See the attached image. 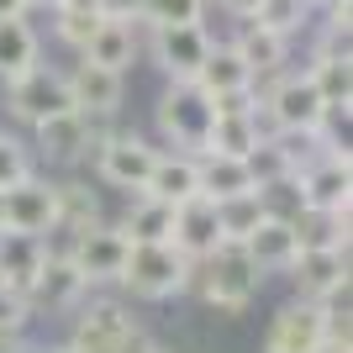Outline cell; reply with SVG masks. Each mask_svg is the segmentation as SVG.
I'll use <instances>...</instances> for the list:
<instances>
[{
	"label": "cell",
	"mask_w": 353,
	"mask_h": 353,
	"mask_svg": "<svg viewBox=\"0 0 353 353\" xmlns=\"http://www.w3.org/2000/svg\"><path fill=\"white\" fill-rule=\"evenodd\" d=\"M69 79V101H74V111H85V117H117V105H121V74H111V69H95V63H85L79 59V69L74 74H63Z\"/></svg>",
	"instance_id": "obj_16"
},
{
	"label": "cell",
	"mask_w": 353,
	"mask_h": 353,
	"mask_svg": "<svg viewBox=\"0 0 353 353\" xmlns=\"http://www.w3.org/2000/svg\"><path fill=\"white\" fill-rule=\"evenodd\" d=\"M221 6H227V11H232V16H248V21H253V16H259V6H264V0H221Z\"/></svg>",
	"instance_id": "obj_40"
},
{
	"label": "cell",
	"mask_w": 353,
	"mask_h": 353,
	"mask_svg": "<svg viewBox=\"0 0 353 353\" xmlns=\"http://www.w3.org/2000/svg\"><path fill=\"white\" fill-rule=\"evenodd\" d=\"M311 353H353V348H348V338H322Z\"/></svg>",
	"instance_id": "obj_41"
},
{
	"label": "cell",
	"mask_w": 353,
	"mask_h": 353,
	"mask_svg": "<svg viewBox=\"0 0 353 353\" xmlns=\"http://www.w3.org/2000/svg\"><path fill=\"white\" fill-rule=\"evenodd\" d=\"M79 59H85V63H95V69L121 74L127 63L137 59V27H132V21H111V16H105L101 27H95V37H90V43L79 48Z\"/></svg>",
	"instance_id": "obj_21"
},
{
	"label": "cell",
	"mask_w": 353,
	"mask_h": 353,
	"mask_svg": "<svg viewBox=\"0 0 353 353\" xmlns=\"http://www.w3.org/2000/svg\"><path fill=\"white\" fill-rule=\"evenodd\" d=\"M285 274L295 280V295L316 306V301H327L332 290L348 285V253L343 248H306V253H295V264Z\"/></svg>",
	"instance_id": "obj_14"
},
{
	"label": "cell",
	"mask_w": 353,
	"mask_h": 353,
	"mask_svg": "<svg viewBox=\"0 0 353 353\" xmlns=\"http://www.w3.org/2000/svg\"><path fill=\"white\" fill-rule=\"evenodd\" d=\"M264 137H269V132L259 127V117H216L201 153H216V159H248Z\"/></svg>",
	"instance_id": "obj_25"
},
{
	"label": "cell",
	"mask_w": 353,
	"mask_h": 353,
	"mask_svg": "<svg viewBox=\"0 0 353 353\" xmlns=\"http://www.w3.org/2000/svg\"><path fill=\"white\" fill-rule=\"evenodd\" d=\"M159 153H163V148H153L148 137H137V132H105L101 148H95L90 159H95V174H101L111 190L143 195V185H148V174H153Z\"/></svg>",
	"instance_id": "obj_6"
},
{
	"label": "cell",
	"mask_w": 353,
	"mask_h": 353,
	"mask_svg": "<svg viewBox=\"0 0 353 353\" xmlns=\"http://www.w3.org/2000/svg\"><path fill=\"white\" fill-rule=\"evenodd\" d=\"M32 327V301L11 285H0V338H21Z\"/></svg>",
	"instance_id": "obj_37"
},
{
	"label": "cell",
	"mask_w": 353,
	"mask_h": 353,
	"mask_svg": "<svg viewBox=\"0 0 353 353\" xmlns=\"http://www.w3.org/2000/svg\"><path fill=\"white\" fill-rule=\"evenodd\" d=\"M195 264L174 243H132L127 248V269H121V290H132L137 301H169V295L190 290Z\"/></svg>",
	"instance_id": "obj_3"
},
{
	"label": "cell",
	"mask_w": 353,
	"mask_h": 353,
	"mask_svg": "<svg viewBox=\"0 0 353 353\" xmlns=\"http://www.w3.org/2000/svg\"><path fill=\"white\" fill-rule=\"evenodd\" d=\"M322 6H343V0H322Z\"/></svg>",
	"instance_id": "obj_47"
},
{
	"label": "cell",
	"mask_w": 353,
	"mask_h": 353,
	"mask_svg": "<svg viewBox=\"0 0 353 353\" xmlns=\"http://www.w3.org/2000/svg\"><path fill=\"white\" fill-rule=\"evenodd\" d=\"M127 237H121V227H90V232L74 237V253H69V264L79 269V280L95 290V285H117L121 280V269H127Z\"/></svg>",
	"instance_id": "obj_10"
},
{
	"label": "cell",
	"mask_w": 353,
	"mask_h": 353,
	"mask_svg": "<svg viewBox=\"0 0 353 353\" xmlns=\"http://www.w3.org/2000/svg\"><path fill=\"white\" fill-rule=\"evenodd\" d=\"M143 195L163 201V206H185L201 195V174H195V153H159L153 174H148Z\"/></svg>",
	"instance_id": "obj_18"
},
{
	"label": "cell",
	"mask_w": 353,
	"mask_h": 353,
	"mask_svg": "<svg viewBox=\"0 0 353 353\" xmlns=\"http://www.w3.org/2000/svg\"><path fill=\"white\" fill-rule=\"evenodd\" d=\"M37 353H74V348H69V343H63V348H37Z\"/></svg>",
	"instance_id": "obj_45"
},
{
	"label": "cell",
	"mask_w": 353,
	"mask_h": 353,
	"mask_svg": "<svg viewBox=\"0 0 353 353\" xmlns=\"http://www.w3.org/2000/svg\"><path fill=\"white\" fill-rule=\"evenodd\" d=\"M105 117H85V111H63V117H48L43 127H37V153L53 163H79L90 159L95 148H101Z\"/></svg>",
	"instance_id": "obj_11"
},
{
	"label": "cell",
	"mask_w": 353,
	"mask_h": 353,
	"mask_svg": "<svg viewBox=\"0 0 353 353\" xmlns=\"http://www.w3.org/2000/svg\"><path fill=\"white\" fill-rule=\"evenodd\" d=\"M95 6H101V16H111V21H132L143 0H95Z\"/></svg>",
	"instance_id": "obj_39"
},
{
	"label": "cell",
	"mask_w": 353,
	"mask_h": 353,
	"mask_svg": "<svg viewBox=\"0 0 353 353\" xmlns=\"http://www.w3.org/2000/svg\"><path fill=\"white\" fill-rule=\"evenodd\" d=\"M32 0H0V16H27Z\"/></svg>",
	"instance_id": "obj_43"
},
{
	"label": "cell",
	"mask_w": 353,
	"mask_h": 353,
	"mask_svg": "<svg viewBox=\"0 0 353 353\" xmlns=\"http://www.w3.org/2000/svg\"><path fill=\"white\" fill-rule=\"evenodd\" d=\"M53 201H59V227L63 232H90V227H101V195L79 185V179H63L53 185Z\"/></svg>",
	"instance_id": "obj_29"
},
{
	"label": "cell",
	"mask_w": 353,
	"mask_h": 353,
	"mask_svg": "<svg viewBox=\"0 0 353 353\" xmlns=\"http://www.w3.org/2000/svg\"><path fill=\"white\" fill-rule=\"evenodd\" d=\"M101 21L105 16H101L95 0H59V6H53V32H59V43H69V48H85Z\"/></svg>",
	"instance_id": "obj_32"
},
{
	"label": "cell",
	"mask_w": 353,
	"mask_h": 353,
	"mask_svg": "<svg viewBox=\"0 0 353 353\" xmlns=\"http://www.w3.org/2000/svg\"><path fill=\"white\" fill-rule=\"evenodd\" d=\"M153 63L169 74V85H195V74L211 53L206 27H153V43H148Z\"/></svg>",
	"instance_id": "obj_12"
},
{
	"label": "cell",
	"mask_w": 353,
	"mask_h": 353,
	"mask_svg": "<svg viewBox=\"0 0 353 353\" xmlns=\"http://www.w3.org/2000/svg\"><path fill=\"white\" fill-rule=\"evenodd\" d=\"M195 174H201V195H206V201H216V206H221V201H232V195L259 190L243 159H216V153H195Z\"/></svg>",
	"instance_id": "obj_24"
},
{
	"label": "cell",
	"mask_w": 353,
	"mask_h": 353,
	"mask_svg": "<svg viewBox=\"0 0 353 353\" xmlns=\"http://www.w3.org/2000/svg\"><path fill=\"white\" fill-rule=\"evenodd\" d=\"M132 338H143L132 322V311L121 306V301H111V295H85L79 306H74V338L69 348L74 353H127L132 348Z\"/></svg>",
	"instance_id": "obj_4"
},
{
	"label": "cell",
	"mask_w": 353,
	"mask_h": 353,
	"mask_svg": "<svg viewBox=\"0 0 353 353\" xmlns=\"http://www.w3.org/2000/svg\"><path fill=\"white\" fill-rule=\"evenodd\" d=\"M0 353H37V348H27L21 338H0Z\"/></svg>",
	"instance_id": "obj_44"
},
{
	"label": "cell",
	"mask_w": 353,
	"mask_h": 353,
	"mask_svg": "<svg viewBox=\"0 0 353 353\" xmlns=\"http://www.w3.org/2000/svg\"><path fill=\"white\" fill-rule=\"evenodd\" d=\"M269 216L264 195L248 190V195H232V201H221L216 206V227H221V243H248L259 232V221Z\"/></svg>",
	"instance_id": "obj_31"
},
{
	"label": "cell",
	"mask_w": 353,
	"mask_h": 353,
	"mask_svg": "<svg viewBox=\"0 0 353 353\" xmlns=\"http://www.w3.org/2000/svg\"><path fill=\"white\" fill-rule=\"evenodd\" d=\"M290 232L306 248H343L348 253V211H295L290 216Z\"/></svg>",
	"instance_id": "obj_27"
},
{
	"label": "cell",
	"mask_w": 353,
	"mask_h": 353,
	"mask_svg": "<svg viewBox=\"0 0 353 353\" xmlns=\"http://www.w3.org/2000/svg\"><path fill=\"white\" fill-rule=\"evenodd\" d=\"M201 285V295H206V306L216 311H248L253 306V295H259V285H264V274H259V264L248 259V248L243 243H221L211 259H201L195 264V280Z\"/></svg>",
	"instance_id": "obj_1"
},
{
	"label": "cell",
	"mask_w": 353,
	"mask_h": 353,
	"mask_svg": "<svg viewBox=\"0 0 353 353\" xmlns=\"http://www.w3.org/2000/svg\"><path fill=\"white\" fill-rule=\"evenodd\" d=\"M322 338H327L322 306H311V301H290V306L274 311V322H269V332H264V353H311Z\"/></svg>",
	"instance_id": "obj_13"
},
{
	"label": "cell",
	"mask_w": 353,
	"mask_h": 353,
	"mask_svg": "<svg viewBox=\"0 0 353 353\" xmlns=\"http://www.w3.org/2000/svg\"><path fill=\"white\" fill-rule=\"evenodd\" d=\"M311 6H316V0H264L253 21L269 27V32H280V37H290V32H301V21L311 16Z\"/></svg>",
	"instance_id": "obj_35"
},
{
	"label": "cell",
	"mask_w": 353,
	"mask_h": 353,
	"mask_svg": "<svg viewBox=\"0 0 353 353\" xmlns=\"http://www.w3.org/2000/svg\"><path fill=\"white\" fill-rule=\"evenodd\" d=\"M169 243H174L190 264H201V259H211V253L221 248V227H216V201H206V195H195V201H185V206H174V232H169Z\"/></svg>",
	"instance_id": "obj_15"
},
{
	"label": "cell",
	"mask_w": 353,
	"mask_h": 353,
	"mask_svg": "<svg viewBox=\"0 0 353 353\" xmlns=\"http://www.w3.org/2000/svg\"><path fill=\"white\" fill-rule=\"evenodd\" d=\"M211 121H216V111L201 85H169L159 95V132L174 143V153H201Z\"/></svg>",
	"instance_id": "obj_5"
},
{
	"label": "cell",
	"mask_w": 353,
	"mask_h": 353,
	"mask_svg": "<svg viewBox=\"0 0 353 353\" xmlns=\"http://www.w3.org/2000/svg\"><path fill=\"white\" fill-rule=\"evenodd\" d=\"M243 163H248V174H253V185H259V190H269V185H285V179L295 174V169H290V159H285V148L274 143V132H269L264 143L253 148V153H248Z\"/></svg>",
	"instance_id": "obj_33"
},
{
	"label": "cell",
	"mask_w": 353,
	"mask_h": 353,
	"mask_svg": "<svg viewBox=\"0 0 353 353\" xmlns=\"http://www.w3.org/2000/svg\"><path fill=\"white\" fill-rule=\"evenodd\" d=\"M290 185H295L301 211H348V190H353L348 148H332V153H322V159H311L306 169L290 174Z\"/></svg>",
	"instance_id": "obj_7"
},
{
	"label": "cell",
	"mask_w": 353,
	"mask_h": 353,
	"mask_svg": "<svg viewBox=\"0 0 353 353\" xmlns=\"http://www.w3.org/2000/svg\"><path fill=\"white\" fill-rule=\"evenodd\" d=\"M211 111H216V117H253V111H259V85L227 90V95H211Z\"/></svg>",
	"instance_id": "obj_38"
},
{
	"label": "cell",
	"mask_w": 353,
	"mask_h": 353,
	"mask_svg": "<svg viewBox=\"0 0 353 353\" xmlns=\"http://www.w3.org/2000/svg\"><path fill=\"white\" fill-rule=\"evenodd\" d=\"M127 353H169V348H163V343H153V338H132V348H127Z\"/></svg>",
	"instance_id": "obj_42"
},
{
	"label": "cell",
	"mask_w": 353,
	"mask_h": 353,
	"mask_svg": "<svg viewBox=\"0 0 353 353\" xmlns=\"http://www.w3.org/2000/svg\"><path fill=\"white\" fill-rule=\"evenodd\" d=\"M259 127L264 132H327V121H332V111H327V101L316 95V85H311L306 74H280L274 85L259 95Z\"/></svg>",
	"instance_id": "obj_2"
},
{
	"label": "cell",
	"mask_w": 353,
	"mask_h": 353,
	"mask_svg": "<svg viewBox=\"0 0 353 353\" xmlns=\"http://www.w3.org/2000/svg\"><path fill=\"white\" fill-rule=\"evenodd\" d=\"M0 221H6V232L48 237L53 227H59V201H53V179L27 174L21 185L0 190Z\"/></svg>",
	"instance_id": "obj_8"
},
{
	"label": "cell",
	"mask_w": 353,
	"mask_h": 353,
	"mask_svg": "<svg viewBox=\"0 0 353 353\" xmlns=\"http://www.w3.org/2000/svg\"><path fill=\"white\" fill-rule=\"evenodd\" d=\"M306 79L316 85V95L327 101L332 117H348V105H353V63L348 59H311Z\"/></svg>",
	"instance_id": "obj_28"
},
{
	"label": "cell",
	"mask_w": 353,
	"mask_h": 353,
	"mask_svg": "<svg viewBox=\"0 0 353 353\" xmlns=\"http://www.w3.org/2000/svg\"><path fill=\"white\" fill-rule=\"evenodd\" d=\"M0 285H6V280H0Z\"/></svg>",
	"instance_id": "obj_49"
},
{
	"label": "cell",
	"mask_w": 353,
	"mask_h": 353,
	"mask_svg": "<svg viewBox=\"0 0 353 353\" xmlns=\"http://www.w3.org/2000/svg\"><path fill=\"white\" fill-rule=\"evenodd\" d=\"M227 48L243 59V69H248V74H253V85H259L264 74H280L285 53H290V37H280V32H269V27H259V21H248V27L237 32Z\"/></svg>",
	"instance_id": "obj_19"
},
{
	"label": "cell",
	"mask_w": 353,
	"mask_h": 353,
	"mask_svg": "<svg viewBox=\"0 0 353 353\" xmlns=\"http://www.w3.org/2000/svg\"><path fill=\"white\" fill-rule=\"evenodd\" d=\"M117 227H121L127 243H169V232H174V206H163L153 195H137Z\"/></svg>",
	"instance_id": "obj_26"
},
{
	"label": "cell",
	"mask_w": 353,
	"mask_h": 353,
	"mask_svg": "<svg viewBox=\"0 0 353 353\" xmlns=\"http://www.w3.org/2000/svg\"><path fill=\"white\" fill-rule=\"evenodd\" d=\"M201 11H206V0H143L137 6L148 27H201Z\"/></svg>",
	"instance_id": "obj_34"
},
{
	"label": "cell",
	"mask_w": 353,
	"mask_h": 353,
	"mask_svg": "<svg viewBox=\"0 0 353 353\" xmlns=\"http://www.w3.org/2000/svg\"><path fill=\"white\" fill-rule=\"evenodd\" d=\"M6 95H11V111L27 127H43L48 117H63V111H74V101H69V79H63L59 69H27L21 79H11L6 85Z\"/></svg>",
	"instance_id": "obj_9"
},
{
	"label": "cell",
	"mask_w": 353,
	"mask_h": 353,
	"mask_svg": "<svg viewBox=\"0 0 353 353\" xmlns=\"http://www.w3.org/2000/svg\"><path fill=\"white\" fill-rule=\"evenodd\" d=\"M48 248L43 237H27V232H0V280L11 285V290L27 295L32 280H37V269H43Z\"/></svg>",
	"instance_id": "obj_23"
},
{
	"label": "cell",
	"mask_w": 353,
	"mask_h": 353,
	"mask_svg": "<svg viewBox=\"0 0 353 353\" xmlns=\"http://www.w3.org/2000/svg\"><path fill=\"white\" fill-rule=\"evenodd\" d=\"M0 232H6V221H0Z\"/></svg>",
	"instance_id": "obj_48"
},
{
	"label": "cell",
	"mask_w": 353,
	"mask_h": 353,
	"mask_svg": "<svg viewBox=\"0 0 353 353\" xmlns=\"http://www.w3.org/2000/svg\"><path fill=\"white\" fill-rule=\"evenodd\" d=\"M27 174H37V169H32V148L21 143V137H11L6 127H0V190L21 185Z\"/></svg>",
	"instance_id": "obj_36"
},
{
	"label": "cell",
	"mask_w": 353,
	"mask_h": 353,
	"mask_svg": "<svg viewBox=\"0 0 353 353\" xmlns=\"http://www.w3.org/2000/svg\"><path fill=\"white\" fill-rule=\"evenodd\" d=\"M85 295H90V285L79 280V269H74L69 259H43V269H37V280H32L27 301H32V311H37V306H48V311H74Z\"/></svg>",
	"instance_id": "obj_17"
},
{
	"label": "cell",
	"mask_w": 353,
	"mask_h": 353,
	"mask_svg": "<svg viewBox=\"0 0 353 353\" xmlns=\"http://www.w3.org/2000/svg\"><path fill=\"white\" fill-rule=\"evenodd\" d=\"M195 85L206 90V95H227V90H248L253 74L243 69V59H237L227 43H211L206 63H201V74H195Z\"/></svg>",
	"instance_id": "obj_30"
},
{
	"label": "cell",
	"mask_w": 353,
	"mask_h": 353,
	"mask_svg": "<svg viewBox=\"0 0 353 353\" xmlns=\"http://www.w3.org/2000/svg\"><path fill=\"white\" fill-rule=\"evenodd\" d=\"M243 248H248V259L259 264V274H280V269L295 264L301 243H295V232H290V216H264L259 232H253Z\"/></svg>",
	"instance_id": "obj_20"
},
{
	"label": "cell",
	"mask_w": 353,
	"mask_h": 353,
	"mask_svg": "<svg viewBox=\"0 0 353 353\" xmlns=\"http://www.w3.org/2000/svg\"><path fill=\"white\" fill-rule=\"evenodd\" d=\"M32 6H59V0H32Z\"/></svg>",
	"instance_id": "obj_46"
},
{
	"label": "cell",
	"mask_w": 353,
	"mask_h": 353,
	"mask_svg": "<svg viewBox=\"0 0 353 353\" xmlns=\"http://www.w3.org/2000/svg\"><path fill=\"white\" fill-rule=\"evenodd\" d=\"M37 63H43V43L27 27V16H0V79L11 85V79H21Z\"/></svg>",
	"instance_id": "obj_22"
}]
</instances>
